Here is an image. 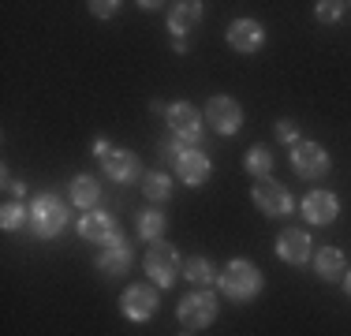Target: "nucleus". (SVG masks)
Instances as JSON below:
<instances>
[{
    "instance_id": "4468645a",
    "label": "nucleus",
    "mask_w": 351,
    "mask_h": 336,
    "mask_svg": "<svg viewBox=\"0 0 351 336\" xmlns=\"http://www.w3.org/2000/svg\"><path fill=\"white\" fill-rule=\"evenodd\" d=\"M79 232H82V239H90V243H112L116 235H120V224H116L112 213H90L79 221Z\"/></svg>"
},
{
    "instance_id": "c85d7f7f",
    "label": "nucleus",
    "mask_w": 351,
    "mask_h": 336,
    "mask_svg": "<svg viewBox=\"0 0 351 336\" xmlns=\"http://www.w3.org/2000/svg\"><path fill=\"white\" fill-rule=\"evenodd\" d=\"M344 288H348V296H351V273H348V280H344Z\"/></svg>"
},
{
    "instance_id": "393cba45",
    "label": "nucleus",
    "mask_w": 351,
    "mask_h": 336,
    "mask_svg": "<svg viewBox=\"0 0 351 336\" xmlns=\"http://www.w3.org/2000/svg\"><path fill=\"white\" fill-rule=\"evenodd\" d=\"M340 12H344V4H337V0H322V4H317V19L322 23L340 19Z\"/></svg>"
},
{
    "instance_id": "412c9836",
    "label": "nucleus",
    "mask_w": 351,
    "mask_h": 336,
    "mask_svg": "<svg viewBox=\"0 0 351 336\" xmlns=\"http://www.w3.org/2000/svg\"><path fill=\"white\" fill-rule=\"evenodd\" d=\"M142 195L154 198V202H165L172 195V180H169V176H161V172H149L146 180H142Z\"/></svg>"
},
{
    "instance_id": "a878e982",
    "label": "nucleus",
    "mask_w": 351,
    "mask_h": 336,
    "mask_svg": "<svg viewBox=\"0 0 351 336\" xmlns=\"http://www.w3.org/2000/svg\"><path fill=\"white\" fill-rule=\"evenodd\" d=\"M116 0H94V4H90V12L97 15V19H108V15H116Z\"/></svg>"
},
{
    "instance_id": "cd10ccee",
    "label": "nucleus",
    "mask_w": 351,
    "mask_h": 336,
    "mask_svg": "<svg viewBox=\"0 0 351 336\" xmlns=\"http://www.w3.org/2000/svg\"><path fill=\"white\" fill-rule=\"evenodd\" d=\"M94 149H97V157H105V154H108V142H105V139H97V142H94Z\"/></svg>"
},
{
    "instance_id": "1a4fd4ad",
    "label": "nucleus",
    "mask_w": 351,
    "mask_h": 336,
    "mask_svg": "<svg viewBox=\"0 0 351 336\" xmlns=\"http://www.w3.org/2000/svg\"><path fill=\"white\" fill-rule=\"evenodd\" d=\"M206 123L217 128L221 134H236L243 128V112H239V105L232 97L217 94V97H210V105H206Z\"/></svg>"
},
{
    "instance_id": "4be33fe9",
    "label": "nucleus",
    "mask_w": 351,
    "mask_h": 336,
    "mask_svg": "<svg viewBox=\"0 0 351 336\" xmlns=\"http://www.w3.org/2000/svg\"><path fill=\"white\" fill-rule=\"evenodd\" d=\"M161 232H165V213L161 209H149V213H142L138 217V235L142 239H161Z\"/></svg>"
},
{
    "instance_id": "0eeeda50",
    "label": "nucleus",
    "mask_w": 351,
    "mask_h": 336,
    "mask_svg": "<svg viewBox=\"0 0 351 336\" xmlns=\"http://www.w3.org/2000/svg\"><path fill=\"white\" fill-rule=\"evenodd\" d=\"M169 128L180 142L195 146V142L202 139V112H198L195 105H187V101H180V105L169 108Z\"/></svg>"
},
{
    "instance_id": "f257e3e1",
    "label": "nucleus",
    "mask_w": 351,
    "mask_h": 336,
    "mask_svg": "<svg viewBox=\"0 0 351 336\" xmlns=\"http://www.w3.org/2000/svg\"><path fill=\"white\" fill-rule=\"evenodd\" d=\"M217 284H221V291H224L228 299L247 302V299H254L258 291H262V273H258L254 262H247V258H236V262L224 265V273L217 276Z\"/></svg>"
},
{
    "instance_id": "b1692460",
    "label": "nucleus",
    "mask_w": 351,
    "mask_h": 336,
    "mask_svg": "<svg viewBox=\"0 0 351 336\" xmlns=\"http://www.w3.org/2000/svg\"><path fill=\"white\" fill-rule=\"evenodd\" d=\"M27 217H30V213H23V206H19V202H8V206H4V217H0V224H4L8 232H15L23 221H27Z\"/></svg>"
},
{
    "instance_id": "20e7f679",
    "label": "nucleus",
    "mask_w": 351,
    "mask_h": 336,
    "mask_svg": "<svg viewBox=\"0 0 351 336\" xmlns=\"http://www.w3.org/2000/svg\"><path fill=\"white\" fill-rule=\"evenodd\" d=\"M176 172H180L183 183H191V187H202V183L210 180L213 165H210V157H206L202 149H195V146H176Z\"/></svg>"
},
{
    "instance_id": "423d86ee",
    "label": "nucleus",
    "mask_w": 351,
    "mask_h": 336,
    "mask_svg": "<svg viewBox=\"0 0 351 336\" xmlns=\"http://www.w3.org/2000/svg\"><path fill=\"white\" fill-rule=\"evenodd\" d=\"M250 198H254V206L262 209L265 217H284V213L291 209V195L280 187L277 180H269V176L254 183V191H250Z\"/></svg>"
},
{
    "instance_id": "a211bd4d",
    "label": "nucleus",
    "mask_w": 351,
    "mask_h": 336,
    "mask_svg": "<svg viewBox=\"0 0 351 336\" xmlns=\"http://www.w3.org/2000/svg\"><path fill=\"white\" fill-rule=\"evenodd\" d=\"M202 12H206V8H202V4H195V0H187V4H176L169 30L176 34V38H183V34L191 30V23H195V19H202Z\"/></svg>"
},
{
    "instance_id": "6ab92c4d",
    "label": "nucleus",
    "mask_w": 351,
    "mask_h": 336,
    "mask_svg": "<svg viewBox=\"0 0 351 336\" xmlns=\"http://www.w3.org/2000/svg\"><path fill=\"white\" fill-rule=\"evenodd\" d=\"M97 180H90V176H75L71 180V198H75V206H94L97 202Z\"/></svg>"
},
{
    "instance_id": "bb28decb",
    "label": "nucleus",
    "mask_w": 351,
    "mask_h": 336,
    "mask_svg": "<svg viewBox=\"0 0 351 336\" xmlns=\"http://www.w3.org/2000/svg\"><path fill=\"white\" fill-rule=\"evenodd\" d=\"M295 131H299V128H295L291 120H280V123H277V139H280V142H295Z\"/></svg>"
},
{
    "instance_id": "dca6fc26",
    "label": "nucleus",
    "mask_w": 351,
    "mask_h": 336,
    "mask_svg": "<svg viewBox=\"0 0 351 336\" xmlns=\"http://www.w3.org/2000/svg\"><path fill=\"white\" fill-rule=\"evenodd\" d=\"M101 165H105V172L112 176L116 183H128V180H135V172H138V161H135V154H128V149H108V154L101 157Z\"/></svg>"
},
{
    "instance_id": "ddd939ff",
    "label": "nucleus",
    "mask_w": 351,
    "mask_h": 336,
    "mask_svg": "<svg viewBox=\"0 0 351 336\" xmlns=\"http://www.w3.org/2000/svg\"><path fill=\"white\" fill-rule=\"evenodd\" d=\"M277 254H280V262L303 265L306 258H311V235H306L303 228H288V232H280V239H277Z\"/></svg>"
},
{
    "instance_id": "2eb2a0df",
    "label": "nucleus",
    "mask_w": 351,
    "mask_h": 336,
    "mask_svg": "<svg viewBox=\"0 0 351 336\" xmlns=\"http://www.w3.org/2000/svg\"><path fill=\"white\" fill-rule=\"evenodd\" d=\"M128 265H131V247L120 239V235H116V239L101 250L97 269H101V273H108V276H120V273H128Z\"/></svg>"
},
{
    "instance_id": "6e6552de",
    "label": "nucleus",
    "mask_w": 351,
    "mask_h": 336,
    "mask_svg": "<svg viewBox=\"0 0 351 336\" xmlns=\"http://www.w3.org/2000/svg\"><path fill=\"white\" fill-rule=\"evenodd\" d=\"M180 322L187 325V329H206V325L217 317V299L210 296V291H195V296H187L180 302Z\"/></svg>"
},
{
    "instance_id": "aec40b11",
    "label": "nucleus",
    "mask_w": 351,
    "mask_h": 336,
    "mask_svg": "<svg viewBox=\"0 0 351 336\" xmlns=\"http://www.w3.org/2000/svg\"><path fill=\"white\" fill-rule=\"evenodd\" d=\"M269 168H273V157H269V149H265V146H250L247 149V172L254 176V180H265Z\"/></svg>"
},
{
    "instance_id": "7ed1b4c3",
    "label": "nucleus",
    "mask_w": 351,
    "mask_h": 336,
    "mask_svg": "<svg viewBox=\"0 0 351 336\" xmlns=\"http://www.w3.org/2000/svg\"><path fill=\"white\" fill-rule=\"evenodd\" d=\"M146 273L154 276L157 288H169V284L176 280V273H180V254H176V247L157 239L154 247L146 250Z\"/></svg>"
},
{
    "instance_id": "f3484780",
    "label": "nucleus",
    "mask_w": 351,
    "mask_h": 336,
    "mask_svg": "<svg viewBox=\"0 0 351 336\" xmlns=\"http://www.w3.org/2000/svg\"><path fill=\"white\" fill-rule=\"evenodd\" d=\"M317 276L322 280H340L344 276V254H340L337 247H322V254H317Z\"/></svg>"
},
{
    "instance_id": "f8f14e48",
    "label": "nucleus",
    "mask_w": 351,
    "mask_h": 336,
    "mask_svg": "<svg viewBox=\"0 0 351 336\" xmlns=\"http://www.w3.org/2000/svg\"><path fill=\"white\" fill-rule=\"evenodd\" d=\"M337 209H340V202H337V195H329V191H311V195L303 198V217L311 224H332L337 221Z\"/></svg>"
},
{
    "instance_id": "39448f33",
    "label": "nucleus",
    "mask_w": 351,
    "mask_h": 336,
    "mask_svg": "<svg viewBox=\"0 0 351 336\" xmlns=\"http://www.w3.org/2000/svg\"><path fill=\"white\" fill-rule=\"evenodd\" d=\"M291 168H295L303 180H317V176L329 172V154H325L317 142H295V146H291Z\"/></svg>"
},
{
    "instance_id": "f03ea898",
    "label": "nucleus",
    "mask_w": 351,
    "mask_h": 336,
    "mask_svg": "<svg viewBox=\"0 0 351 336\" xmlns=\"http://www.w3.org/2000/svg\"><path fill=\"white\" fill-rule=\"evenodd\" d=\"M64 224H68V206L53 195H38L34 206H30V228L41 239H53V235L64 232Z\"/></svg>"
},
{
    "instance_id": "9d476101",
    "label": "nucleus",
    "mask_w": 351,
    "mask_h": 336,
    "mask_svg": "<svg viewBox=\"0 0 351 336\" xmlns=\"http://www.w3.org/2000/svg\"><path fill=\"white\" fill-rule=\"evenodd\" d=\"M120 307H123V314H128L131 322H149V317L157 314V291H154V288H142V284H135V288L123 291Z\"/></svg>"
},
{
    "instance_id": "9b49d317",
    "label": "nucleus",
    "mask_w": 351,
    "mask_h": 336,
    "mask_svg": "<svg viewBox=\"0 0 351 336\" xmlns=\"http://www.w3.org/2000/svg\"><path fill=\"white\" fill-rule=\"evenodd\" d=\"M228 41L232 49H239V53H258V49L265 45V30L258 19H236L228 27Z\"/></svg>"
},
{
    "instance_id": "5701e85b",
    "label": "nucleus",
    "mask_w": 351,
    "mask_h": 336,
    "mask_svg": "<svg viewBox=\"0 0 351 336\" xmlns=\"http://www.w3.org/2000/svg\"><path fill=\"white\" fill-rule=\"evenodd\" d=\"M183 273H187V280H191V284H202V288L217 280V276H213V265L206 262V258H191V262L183 265Z\"/></svg>"
}]
</instances>
